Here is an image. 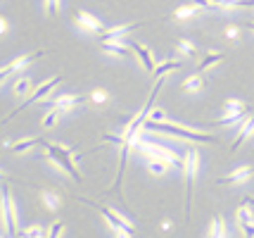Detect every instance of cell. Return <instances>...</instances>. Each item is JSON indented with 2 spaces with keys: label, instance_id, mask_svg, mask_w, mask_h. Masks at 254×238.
Instances as JSON below:
<instances>
[{
  "label": "cell",
  "instance_id": "1",
  "mask_svg": "<svg viewBox=\"0 0 254 238\" xmlns=\"http://www.w3.org/2000/svg\"><path fill=\"white\" fill-rule=\"evenodd\" d=\"M145 131H159V134H169V136H178L186 141H199V143H216V138L211 134H202V131H192L186 126L171 124V122H157V119H145L143 124Z\"/></svg>",
  "mask_w": 254,
  "mask_h": 238
},
{
  "label": "cell",
  "instance_id": "2",
  "mask_svg": "<svg viewBox=\"0 0 254 238\" xmlns=\"http://www.w3.org/2000/svg\"><path fill=\"white\" fill-rule=\"evenodd\" d=\"M135 148H138V153H140L143 158H147V159H169L174 167H181V169H183V159L178 158L171 148L162 146V143H157V141H152V138L140 136V141H138V146Z\"/></svg>",
  "mask_w": 254,
  "mask_h": 238
},
{
  "label": "cell",
  "instance_id": "3",
  "mask_svg": "<svg viewBox=\"0 0 254 238\" xmlns=\"http://www.w3.org/2000/svg\"><path fill=\"white\" fill-rule=\"evenodd\" d=\"M41 146L45 148V153H48V158L57 162L60 167L64 171H69V176L74 179V181H81V171L76 169V164H74V155H71V150H66L64 146H57V143H48V141H41Z\"/></svg>",
  "mask_w": 254,
  "mask_h": 238
},
{
  "label": "cell",
  "instance_id": "4",
  "mask_svg": "<svg viewBox=\"0 0 254 238\" xmlns=\"http://www.w3.org/2000/svg\"><path fill=\"white\" fill-rule=\"evenodd\" d=\"M0 222H2V229H5L10 236H17V234H19V217H17V205H14V198H12V193H10V186L2 188Z\"/></svg>",
  "mask_w": 254,
  "mask_h": 238
},
{
  "label": "cell",
  "instance_id": "5",
  "mask_svg": "<svg viewBox=\"0 0 254 238\" xmlns=\"http://www.w3.org/2000/svg\"><path fill=\"white\" fill-rule=\"evenodd\" d=\"M81 203L90 205V207H95L100 215L105 217L107 222H110V227L117 231V236H133L135 234V227H131L126 219H124V215H119V212H114V210H110V207H105V205H98V203H90V200H83L81 198Z\"/></svg>",
  "mask_w": 254,
  "mask_h": 238
},
{
  "label": "cell",
  "instance_id": "6",
  "mask_svg": "<svg viewBox=\"0 0 254 238\" xmlns=\"http://www.w3.org/2000/svg\"><path fill=\"white\" fill-rule=\"evenodd\" d=\"M199 169V153L197 150H186V158H183V174H186V215H190V198H192V181L197 176Z\"/></svg>",
  "mask_w": 254,
  "mask_h": 238
},
{
  "label": "cell",
  "instance_id": "7",
  "mask_svg": "<svg viewBox=\"0 0 254 238\" xmlns=\"http://www.w3.org/2000/svg\"><path fill=\"white\" fill-rule=\"evenodd\" d=\"M60 83H62V77H60V74H57V77H53L50 81H43V83H41V86H38V88H36V91H33L31 95H29V100L22 102V105H19V107H17L14 112H10V117H7V119H12V117H17V114L22 112V110H26V107H29L31 102H41L43 98H48V95H50V93L55 91V88L60 86Z\"/></svg>",
  "mask_w": 254,
  "mask_h": 238
},
{
  "label": "cell",
  "instance_id": "8",
  "mask_svg": "<svg viewBox=\"0 0 254 238\" xmlns=\"http://www.w3.org/2000/svg\"><path fill=\"white\" fill-rule=\"evenodd\" d=\"M126 46H131V50L138 55V60L143 62V67L147 69V72H155V67H157V62H155V55L147 50L145 46H140L138 41H126Z\"/></svg>",
  "mask_w": 254,
  "mask_h": 238
},
{
  "label": "cell",
  "instance_id": "9",
  "mask_svg": "<svg viewBox=\"0 0 254 238\" xmlns=\"http://www.w3.org/2000/svg\"><path fill=\"white\" fill-rule=\"evenodd\" d=\"M140 26V22L135 24H122V26H110V29H105V31H100V43L102 41H119L122 36H126L128 31H133V29H138Z\"/></svg>",
  "mask_w": 254,
  "mask_h": 238
},
{
  "label": "cell",
  "instance_id": "10",
  "mask_svg": "<svg viewBox=\"0 0 254 238\" xmlns=\"http://www.w3.org/2000/svg\"><path fill=\"white\" fill-rule=\"evenodd\" d=\"M76 24L81 26V29H86V31H90V34H100V31H105L107 26L100 22L98 17H93L90 12H78L76 17Z\"/></svg>",
  "mask_w": 254,
  "mask_h": 238
},
{
  "label": "cell",
  "instance_id": "11",
  "mask_svg": "<svg viewBox=\"0 0 254 238\" xmlns=\"http://www.w3.org/2000/svg\"><path fill=\"white\" fill-rule=\"evenodd\" d=\"M250 136H254V114H247L243 119V124H240V131H238V138L233 141V146H231V150H238V148L243 146L245 141Z\"/></svg>",
  "mask_w": 254,
  "mask_h": 238
},
{
  "label": "cell",
  "instance_id": "12",
  "mask_svg": "<svg viewBox=\"0 0 254 238\" xmlns=\"http://www.w3.org/2000/svg\"><path fill=\"white\" fill-rule=\"evenodd\" d=\"M81 102H86L83 95H60V98H55V100L50 102V105H45V107H62L64 112H69L71 107H76Z\"/></svg>",
  "mask_w": 254,
  "mask_h": 238
},
{
  "label": "cell",
  "instance_id": "13",
  "mask_svg": "<svg viewBox=\"0 0 254 238\" xmlns=\"http://www.w3.org/2000/svg\"><path fill=\"white\" fill-rule=\"evenodd\" d=\"M254 174V167H240V169H235V171H231L228 176H223V179H219V183H243V181H247L250 176Z\"/></svg>",
  "mask_w": 254,
  "mask_h": 238
},
{
  "label": "cell",
  "instance_id": "14",
  "mask_svg": "<svg viewBox=\"0 0 254 238\" xmlns=\"http://www.w3.org/2000/svg\"><path fill=\"white\" fill-rule=\"evenodd\" d=\"M31 86H33V81L29 79V77H19V79L14 81V86H12V93H14L17 98H24L26 93L31 91Z\"/></svg>",
  "mask_w": 254,
  "mask_h": 238
},
{
  "label": "cell",
  "instance_id": "15",
  "mask_svg": "<svg viewBox=\"0 0 254 238\" xmlns=\"http://www.w3.org/2000/svg\"><path fill=\"white\" fill-rule=\"evenodd\" d=\"M41 143V138H24V141H17V143H12L10 150L12 153H17V155H22L26 150H31L33 146H38Z\"/></svg>",
  "mask_w": 254,
  "mask_h": 238
},
{
  "label": "cell",
  "instance_id": "16",
  "mask_svg": "<svg viewBox=\"0 0 254 238\" xmlns=\"http://www.w3.org/2000/svg\"><path fill=\"white\" fill-rule=\"evenodd\" d=\"M128 48H131V46H128ZM128 48L119 46V41H102V50H105V53H112V55L126 57V55H128Z\"/></svg>",
  "mask_w": 254,
  "mask_h": 238
},
{
  "label": "cell",
  "instance_id": "17",
  "mask_svg": "<svg viewBox=\"0 0 254 238\" xmlns=\"http://www.w3.org/2000/svg\"><path fill=\"white\" fill-rule=\"evenodd\" d=\"M181 67V62H176V60H169V62H162V65H157L155 67V74L157 79H162V77H166V74H171V72H176V69Z\"/></svg>",
  "mask_w": 254,
  "mask_h": 238
},
{
  "label": "cell",
  "instance_id": "18",
  "mask_svg": "<svg viewBox=\"0 0 254 238\" xmlns=\"http://www.w3.org/2000/svg\"><path fill=\"white\" fill-rule=\"evenodd\" d=\"M64 114L66 112L62 110V107H50V112L45 114V119H43V126H45V129H53V126H55L57 122L64 117Z\"/></svg>",
  "mask_w": 254,
  "mask_h": 238
},
{
  "label": "cell",
  "instance_id": "19",
  "mask_svg": "<svg viewBox=\"0 0 254 238\" xmlns=\"http://www.w3.org/2000/svg\"><path fill=\"white\" fill-rule=\"evenodd\" d=\"M199 12V5L197 2H192V5H183V7H178L174 12V19H190V17H195Z\"/></svg>",
  "mask_w": 254,
  "mask_h": 238
},
{
  "label": "cell",
  "instance_id": "20",
  "mask_svg": "<svg viewBox=\"0 0 254 238\" xmlns=\"http://www.w3.org/2000/svg\"><path fill=\"white\" fill-rule=\"evenodd\" d=\"M45 53L43 50H38V53H33V55H22V57H17V60H12L10 65H12V69L17 72V69H22V67H26V65H31L33 60H38V57H43Z\"/></svg>",
  "mask_w": 254,
  "mask_h": 238
},
{
  "label": "cell",
  "instance_id": "21",
  "mask_svg": "<svg viewBox=\"0 0 254 238\" xmlns=\"http://www.w3.org/2000/svg\"><path fill=\"white\" fill-rule=\"evenodd\" d=\"M169 167H171V162L169 159H147V169L152 171V174H164V171H169Z\"/></svg>",
  "mask_w": 254,
  "mask_h": 238
},
{
  "label": "cell",
  "instance_id": "22",
  "mask_svg": "<svg viewBox=\"0 0 254 238\" xmlns=\"http://www.w3.org/2000/svg\"><path fill=\"white\" fill-rule=\"evenodd\" d=\"M221 60H223V53H209V55H204L202 57V62H199L197 72H204V69L214 67V65H216V62H221Z\"/></svg>",
  "mask_w": 254,
  "mask_h": 238
},
{
  "label": "cell",
  "instance_id": "23",
  "mask_svg": "<svg viewBox=\"0 0 254 238\" xmlns=\"http://www.w3.org/2000/svg\"><path fill=\"white\" fill-rule=\"evenodd\" d=\"M209 236H216V238L228 236V231H226V222H223L221 217H214V222H211V229H209Z\"/></svg>",
  "mask_w": 254,
  "mask_h": 238
},
{
  "label": "cell",
  "instance_id": "24",
  "mask_svg": "<svg viewBox=\"0 0 254 238\" xmlns=\"http://www.w3.org/2000/svg\"><path fill=\"white\" fill-rule=\"evenodd\" d=\"M202 83H204V79H202V72H197V74H192L190 79H186L183 88H186V91H199V88H202Z\"/></svg>",
  "mask_w": 254,
  "mask_h": 238
},
{
  "label": "cell",
  "instance_id": "25",
  "mask_svg": "<svg viewBox=\"0 0 254 238\" xmlns=\"http://www.w3.org/2000/svg\"><path fill=\"white\" fill-rule=\"evenodd\" d=\"M223 10H233V7H254V0H221Z\"/></svg>",
  "mask_w": 254,
  "mask_h": 238
},
{
  "label": "cell",
  "instance_id": "26",
  "mask_svg": "<svg viewBox=\"0 0 254 238\" xmlns=\"http://www.w3.org/2000/svg\"><path fill=\"white\" fill-rule=\"evenodd\" d=\"M90 102H95V105H107V102H110V93L105 91V88H95V91L90 93Z\"/></svg>",
  "mask_w": 254,
  "mask_h": 238
},
{
  "label": "cell",
  "instance_id": "27",
  "mask_svg": "<svg viewBox=\"0 0 254 238\" xmlns=\"http://www.w3.org/2000/svg\"><path fill=\"white\" fill-rule=\"evenodd\" d=\"M43 205L50 212H55L57 207H60V198H57L55 193H43Z\"/></svg>",
  "mask_w": 254,
  "mask_h": 238
},
{
  "label": "cell",
  "instance_id": "28",
  "mask_svg": "<svg viewBox=\"0 0 254 238\" xmlns=\"http://www.w3.org/2000/svg\"><path fill=\"white\" fill-rule=\"evenodd\" d=\"M178 50H181L183 55H188V57H197V48L192 46L190 41H181V43H178Z\"/></svg>",
  "mask_w": 254,
  "mask_h": 238
},
{
  "label": "cell",
  "instance_id": "29",
  "mask_svg": "<svg viewBox=\"0 0 254 238\" xmlns=\"http://www.w3.org/2000/svg\"><path fill=\"white\" fill-rule=\"evenodd\" d=\"M62 231H64V222H55L53 227L48 229V236H50V238H57V236H62Z\"/></svg>",
  "mask_w": 254,
  "mask_h": 238
},
{
  "label": "cell",
  "instance_id": "30",
  "mask_svg": "<svg viewBox=\"0 0 254 238\" xmlns=\"http://www.w3.org/2000/svg\"><path fill=\"white\" fill-rule=\"evenodd\" d=\"M60 5H62V0H45V10H48V14H53V17L60 12Z\"/></svg>",
  "mask_w": 254,
  "mask_h": 238
},
{
  "label": "cell",
  "instance_id": "31",
  "mask_svg": "<svg viewBox=\"0 0 254 238\" xmlns=\"http://www.w3.org/2000/svg\"><path fill=\"white\" fill-rule=\"evenodd\" d=\"M24 234H26V236H31V238H38V236H48V234H45V229H43V227H31V229H26Z\"/></svg>",
  "mask_w": 254,
  "mask_h": 238
},
{
  "label": "cell",
  "instance_id": "32",
  "mask_svg": "<svg viewBox=\"0 0 254 238\" xmlns=\"http://www.w3.org/2000/svg\"><path fill=\"white\" fill-rule=\"evenodd\" d=\"M12 72H14V69H12V65H7V67H0V83H2L5 79H7V77H10Z\"/></svg>",
  "mask_w": 254,
  "mask_h": 238
},
{
  "label": "cell",
  "instance_id": "33",
  "mask_svg": "<svg viewBox=\"0 0 254 238\" xmlns=\"http://www.w3.org/2000/svg\"><path fill=\"white\" fill-rule=\"evenodd\" d=\"M192 2H197L199 7H204V10H216V5L211 0H192Z\"/></svg>",
  "mask_w": 254,
  "mask_h": 238
},
{
  "label": "cell",
  "instance_id": "34",
  "mask_svg": "<svg viewBox=\"0 0 254 238\" xmlns=\"http://www.w3.org/2000/svg\"><path fill=\"white\" fill-rule=\"evenodd\" d=\"M7 31H10V22H7L5 17H0V36L7 34Z\"/></svg>",
  "mask_w": 254,
  "mask_h": 238
},
{
  "label": "cell",
  "instance_id": "35",
  "mask_svg": "<svg viewBox=\"0 0 254 238\" xmlns=\"http://www.w3.org/2000/svg\"><path fill=\"white\" fill-rule=\"evenodd\" d=\"M226 36H228V38H235V36H238V29H235V26H231V29L226 31Z\"/></svg>",
  "mask_w": 254,
  "mask_h": 238
},
{
  "label": "cell",
  "instance_id": "36",
  "mask_svg": "<svg viewBox=\"0 0 254 238\" xmlns=\"http://www.w3.org/2000/svg\"><path fill=\"white\" fill-rule=\"evenodd\" d=\"M245 203H247V205H250V207L254 210V200H252V198H245Z\"/></svg>",
  "mask_w": 254,
  "mask_h": 238
},
{
  "label": "cell",
  "instance_id": "37",
  "mask_svg": "<svg viewBox=\"0 0 254 238\" xmlns=\"http://www.w3.org/2000/svg\"><path fill=\"white\" fill-rule=\"evenodd\" d=\"M211 2H214V5H216V7H219V5H221V0H211Z\"/></svg>",
  "mask_w": 254,
  "mask_h": 238
},
{
  "label": "cell",
  "instance_id": "38",
  "mask_svg": "<svg viewBox=\"0 0 254 238\" xmlns=\"http://www.w3.org/2000/svg\"><path fill=\"white\" fill-rule=\"evenodd\" d=\"M247 29H252V31H254V22H250V24H247Z\"/></svg>",
  "mask_w": 254,
  "mask_h": 238
}]
</instances>
